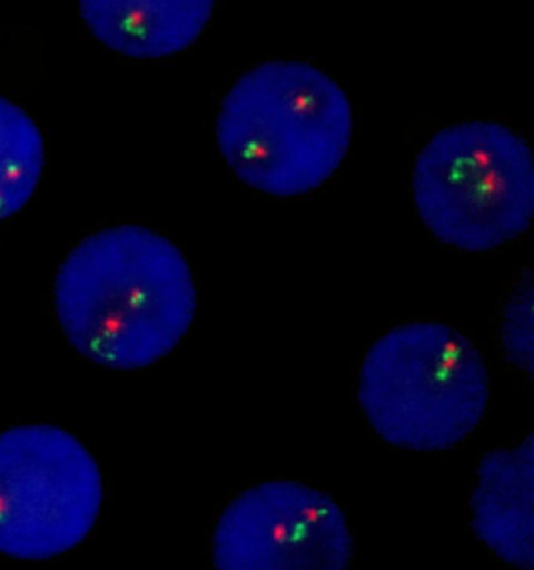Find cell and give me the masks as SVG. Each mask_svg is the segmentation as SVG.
I'll return each mask as SVG.
<instances>
[{
    "label": "cell",
    "mask_w": 534,
    "mask_h": 570,
    "mask_svg": "<svg viewBox=\"0 0 534 570\" xmlns=\"http://www.w3.org/2000/svg\"><path fill=\"white\" fill-rule=\"evenodd\" d=\"M353 537L340 505L324 491L271 481L240 493L214 535L219 570H345Z\"/></svg>",
    "instance_id": "obj_6"
},
{
    "label": "cell",
    "mask_w": 534,
    "mask_h": 570,
    "mask_svg": "<svg viewBox=\"0 0 534 570\" xmlns=\"http://www.w3.org/2000/svg\"><path fill=\"white\" fill-rule=\"evenodd\" d=\"M90 35L132 59H164L192 47L216 0H78Z\"/></svg>",
    "instance_id": "obj_8"
},
{
    "label": "cell",
    "mask_w": 534,
    "mask_h": 570,
    "mask_svg": "<svg viewBox=\"0 0 534 570\" xmlns=\"http://www.w3.org/2000/svg\"><path fill=\"white\" fill-rule=\"evenodd\" d=\"M488 370L474 343L441 322H412L380 336L359 374V403L386 443L445 452L483 422Z\"/></svg>",
    "instance_id": "obj_3"
},
{
    "label": "cell",
    "mask_w": 534,
    "mask_h": 570,
    "mask_svg": "<svg viewBox=\"0 0 534 570\" xmlns=\"http://www.w3.org/2000/svg\"><path fill=\"white\" fill-rule=\"evenodd\" d=\"M469 510L472 529L491 552L516 569H534V435L484 455Z\"/></svg>",
    "instance_id": "obj_7"
},
{
    "label": "cell",
    "mask_w": 534,
    "mask_h": 570,
    "mask_svg": "<svg viewBox=\"0 0 534 570\" xmlns=\"http://www.w3.org/2000/svg\"><path fill=\"white\" fill-rule=\"evenodd\" d=\"M57 318L76 352L113 370L149 368L197 314L192 269L166 236L116 226L83 238L55 281Z\"/></svg>",
    "instance_id": "obj_1"
},
{
    "label": "cell",
    "mask_w": 534,
    "mask_h": 570,
    "mask_svg": "<svg viewBox=\"0 0 534 570\" xmlns=\"http://www.w3.org/2000/svg\"><path fill=\"white\" fill-rule=\"evenodd\" d=\"M99 464L73 435L50 424L0 435V553L49 560L82 543L99 519Z\"/></svg>",
    "instance_id": "obj_5"
},
{
    "label": "cell",
    "mask_w": 534,
    "mask_h": 570,
    "mask_svg": "<svg viewBox=\"0 0 534 570\" xmlns=\"http://www.w3.org/2000/svg\"><path fill=\"white\" fill-rule=\"evenodd\" d=\"M44 169V138L16 102L0 97V219L32 199Z\"/></svg>",
    "instance_id": "obj_9"
},
{
    "label": "cell",
    "mask_w": 534,
    "mask_h": 570,
    "mask_svg": "<svg viewBox=\"0 0 534 570\" xmlns=\"http://www.w3.org/2000/svg\"><path fill=\"white\" fill-rule=\"evenodd\" d=\"M412 186L426 228L462 252L497 249L533 224V151L497 121L436 132L417 155Z\"/></svg>",
    "instance_id": "obj_4"
},
{
    "label": "cell",
    "mask_w": 534,
    "mask_h": 570,
    "mask_svg": "<svg viewBox=\"0 0 534 570\" xmlns=\"http://www.w3.org/2000/svg\"><path fill=\"white\" fill-rule=\"evenodd\" d=\"M533 274L526 272L501 322V338L510 362L528 374H533Z\"/></svg>",
    "instance_id": "obj_10"
},
{
    "label": "cell",
    "mask_w": 534,
    "mask_h": 570,
    "mask_svg": "<svg viewBox=\"0 0 534 570\" xmlns=\"http://www.w3.org/2000/svg\"><path fill=\"white\" fill-rule=\"evenodd\" d=\"M353 109L328 73L303 61H269L224 97L217 147L234 176L274 197L324 185L347 157Z\"/></svg>",
    "instance_id": "obj_2"
}]
</instances>
